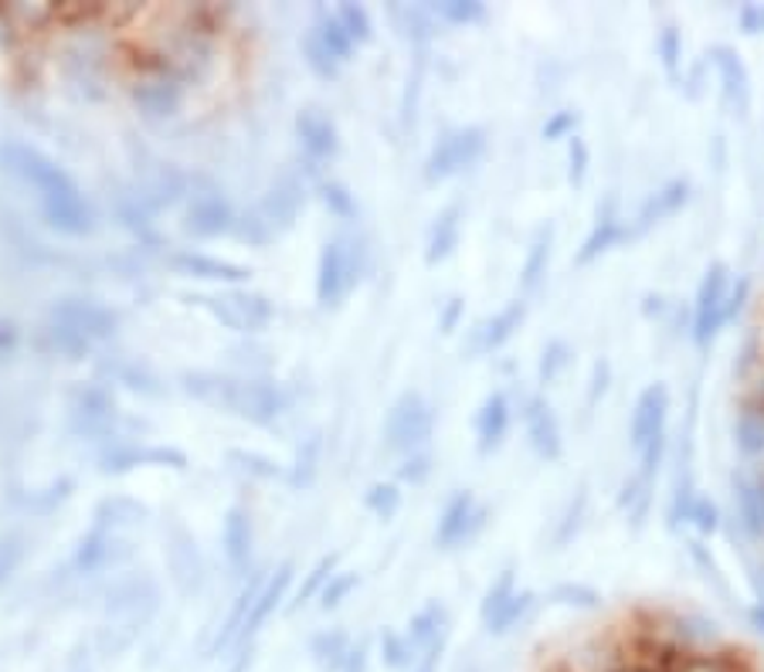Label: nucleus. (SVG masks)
I'll list each match as a JSON object with an SVG mask.
<instances>
[{
    "label": "nucleus",
    "instance_id": "nucleus-31",
    "mask_svg": "<svg viewBox=\"0 0 764 672\" xmlns=\"http://www.w3.org/2000/svg\"><path fill=\"white\" fill-rule=\"evenodd\" d=\"M357 588V574H333L330 578V584L320 591V601H323V608L330 612V608H337V605H343V597L351 594Z\"/></svg>",
    "mask_w": 764,
    "mask_h": 672
},
{
    "label": "nucleus",
    "instance_id": "nucleus-38",
    "mask_svg": "<svg viewBox=\"0 0 764 672\" xmlns=\"http://www.w3.org/2000/svg\"><path fill=\"white\" fill-rule=\"evenodd\" d=\"M738 21H741V27H744L748 34H764V4H748V8H741Z\"/></svg>",
    "mask_w": 764,
    "mask_h": 672
},
{
    "label": "nucleus",
    "instance_id": "nucleus-34",
    "mask_svg": "<svg viewBox=\"0 0 764 672\" xmlns=\"http://www.w3.org/2000/svg\"><path fill=\"white\" fill-rule=\"evenodd\" d=\"M581 516H584V492H578V503L571 500V506H568V513H565V520H561V526H558V534H554V544H568L574 534H578V526H581Z\"/></svg>",
    "mask_w": 764,
    "mask_h": 672
},
{
    "label": "nucleus",
    "instance_id": "nucleus-21",
    "mask_svg": "<svg viewBox=\"0 0 764 672\" xmlns=\"http://www.w3.org/2000/svg\"><path fill=\"white\" fill-rule=\"evenodd\" d=\"M550 241H554V231L544 228L537 235V241L531 244V252H527V262H524V272H520V286H524V293H534L544 275H547V262H550Z\"/></svg>",
    "mask_w": 764,
    "mask_h": 672
},
{
    "label": "nucleus",
    "instance_id": "nucleus-22",
    "mask_svg": "<svg viewBox=\"0 0 764 672\" xmlns=\"http://www.w3.org/2000/svg\"><path fill=\"white\" fill-rule=\"evenodd\" d=\"M442 622H445V612H442L438 605H429V608H422L419 615H414L411 625H408V642H411V649L435 646V635H438Z\"/></svg>",
    "mask_w": 764,
    "mask_h": 672
},
{
    "label": "nucleus",
    "instance_id": "nucleus-27",
    "mask_svg": "<svg viewBox=\"0 0 764 672\" xmlns=\"http://www.w3.org/2000/svg\"><path fill=\"white\" fill-rule=\"evenodd\" d=\"M571 364V350H568V343H561V340H554V343H547L544 346V357H540V377L544 380H558L561 377V371Z\"/></svg>",
    "mask_w": 764,
    "mask_h": 672
},
{
    "label": "nucleus",
    "instance_id": "nucleus-11",
    "mask_svg": "<svg viewBox=\"0 0 764 672\" xmlns=\"http://www.w3.org/2000/svg\"><path fill=\"white\" fill-rule=\"evenodd\" d=\"M686 201H689V184H686V181H670V184H663L659 191H652V194L646 197V204L639 207V215L629 221L632 241H636L639 235H646L652 225L673 218Z\"/></svg>",
    "mask_w": 764,
    "mask_h": 672
},
{
    "label": "nucleus",
    "instance_id": "nucleus-42",
    "mask_svg": "<svg viewBox=\"0 0 764 672\" xmlns=\"http://www.w3.org/2000/svg\"><path fill=\"white\" fill-rule=\"evenodd\" d=\"M456 316H459V299H453V306H448V312H445V323H442V330L448 333L453 330V323H456Z\"/></svg>",
    "mask_w": 764,
    "mask_h": 672
},
{
    "label": "nucleus",
    "instance_id": "nucleus-10",
    "mask_svg": "<svg viewBox=\"0 0 764 672\" xmlns=\"http://www.w3.org/2000/svg\"><path fill=\"white\" fill-rule=\"evenodd\" d=\"M625 241H632L629 221L615 215V197H608V210H605V215H598L595 228L588 231V238L581 241V249H578L574 262H578V265H592L598 255L618 249V244H625Z\"/></svg>",
    "mask_w": 764,
    "mask_h": 672
},
{
    "label": "nucleus",
    "instance_id": "nucleus-33",
    "mask_svg": "<svg viewBox=\"0 0 764 672\" xmlns=\"http://www.w3.org/2000/svg\"><path fill=\"white\" fill-rule=\"evenodd\" d=\"M435 14L448 24H476L486 18V8L482 4H438Z\"/></svg>",
    "mask_w": 764,
    "mask_h": 672
},
{
    "label": "nucleus",
    "instance_id": "nucleus-25",
    "mask_svg": "<svg viewBox=\"0 0 764 672\" xmlns=\"http://www.w3.org/2000/svg\"><path fill=\"white\" fill-rule=\"evenodd\" d=\"M333 14H337V21L343 24V31H346V34H351V38H354V45H361V42H370V34H374V21H370V14H367L364 8H357V4H343V8H337Z\"/></svg>",
    "mask_w": 764,
    "mask_h": 672
},
{
    "label": "nucleus",
    "instance_id": "nucleus-8",
    "mask_svg": "<svg viewBox=\"0 0 764 672\" xmlns=\"http://www.w3.org/2000/svg\"><path fill=\"white\" fill-rule=\"evenodd\" d=\"M524 424H527V438L534 445V452L540 458H547V463H554V458H561L565 452V442H561V424H558V414H554V408L544 401V398H527L524 405Z\"/></svg>",
    "mask_w": 764,
    "mask_h": 672
},
{
    "label": "nucleus",
    "instance_id": "nucleus-18",
    "mask_svg": "<svg viewBox=\"0 0 764 672\" xmlns=\"http://www.w3.org/2000/svg\"><path fill=\"white\" fill-rule=\"evenodd\" d=\"M228 221H231V210H228V204L221 201V194H201V197L191 204V210H187V228H191L194 235H204V238L225 231Z\"/></svg>",
    "mask_w": 764,
    "mask_h": 672
},
{
    "label": "nucleus",
    "instance_id": "nucleus-19",
    "mask_svg": "<svg viewBox=\"0 0 764 672\" xmlns=\"http://www.w3.org/2000/svg\"><path fill=\"white\" fill-rule=\"evenodd\" d=\"M221 540H225L228 563H231V568H241V563L249 560V550H252V516L241 510V506H235L228 513Z\"/></svg>",
    "mask_w": 764,
    "mask_h": 672
},
{
    "label": "nucleus",
    "instance_id": "nucleus-39",
    "mask_svg": "<svg viewBox=\"0 0 764 672\" xmlns=\"http://www.w3.org/2000/svg\"><path fill=\"white\" fill-rule=\"evenodd\" d=\"M18 560H21L18 540H0V584L8 581V574H11V568H14Z\"/></svg>",
    "mask_w": 764,
    "mask_h": 672
},
{
    "label": "nucleus",
    "instance_id": "nucleus-16",
    "mask_svg": "<svg viewBox=\"0 0 764 672\" xmlns=\"http://www.w3.org/2000/svg\"><path fill=\"white\" fill-rule=\"evenodd\" d=\"M296 129H299V139H303V150L312 157V160H327L337 153V126L317 113V110H306L299 119H296Z\"/></svg>",
    "mask_w": 764,
    "mask_h": 672
},
{
    "label": "nucleus",
    "instance_id": "nucleus-37",
    "mask_svg": "<svg viewBox=\"0 0 764 672\" xmlns=\"http://www.w3.org/2000/svg\"><path fill=\"white\" fill-rule=\"evenodd\" d=\"M554 597H571L568 605H595V601H598V594L592 588H584V584H565V588H558V594H554Z\"/></svg>",
    "mask_w": 764,
    "mask_h": 672
},
{
    "label": "nucleus",
    "instance_id": "nucleus-5",
    "mask_svg": "<svg viewBox=\"0 0 764 672\" xmlns=\"http://www.w3.org/2000/svg\"><path fill=\"white\" fill-rule=\"evenodd\" d=\"M435 424V411L422 395H404L385 421V438L391 448H419Z\"/></svg>",
    "mask_w": 764,
    "mask_h": 672
},
{
    "label": "nucleus",
    "instance_id": "nucleus-28",
    "mask_svg": "<svg viewBox=\"0 0 764 672\" xmlns=\"http://www.w3.org/2000/svg\"><path fill=\"white\" fill-rule=\"evenodd\" d=\"M380 656H385V662L391 665V669H404L411 659H414V649H411V642H408V635L401 639V635H385V639H380Z\"/></svg>",
    "mask_w": 764,
    "mask_h": 672
},
{
    "label": "nucleus",
    "instance_id": "nucleus-4",
    "mask_svg": "<svg viewBox=\"0 0 764 672\" xmlns=\"http://www.w3.org/2000/svg\"><path fill=\"white\" fill-rule=\"evenodd\" d=\"M482 150H486V129H479V126H466V129L442 136L429 157V163H425L429 181H445V176L472 167L482 157Z\"/></svg>",
    "mask_w": 764,
    "mask_h": 672
},
{
    "label": "nucleus",
    "instance_id": "nucleus-15",
    "mask_svg": "<svg viewBox=\"0 0 764 672\" xmlns=\"http://www.w3.org/2000/svg\"><path fill=\"white\" fill-rule=\"evenodd\" d=\"M510 429V401L503 391L490 395L482 401V408L476 411V438H479V452H490L503 442Z\"/></svg>",
    "mask_w": 764,
    "mask_h": 672
},
{
    "label": "nucleus",
    "instance_id": "nucleus-35",
    "mask_svg": "<svg viewBox=\"0 0 764 672\" xmlns=\"http://www.w3.org/2000/svg\"><path fill=\"white\" fill-rule=\"evenodd\" d=\"M578 129V113L565 110V113H554L544 126V139H571Z\"/></svg>",
    "mask_w": 764,
    "mask_h": 672
},
{
    "label": "nucleus",
    "instance_id": "nucleus-41",
    "mask_svg": "<svg viewBox=\"0 0 764 672\" xmlns=\"http://www.w3.org/2000/svg\"><path fill=\"white\" fill-rule=\"evenodd\" d=\"M340 672H367V652L364 649H354L351 659H346V665Z\"/></svg>",
    "mask_w": 764,
    "mask_h": 672
},
{
    "label": "nucleus",
    "instance_id": "nucleus-30",
    "mask_svg": "<svg viewBox=\"0 0 764 672\" xmlns=\"http://www.w3.org/2000/svg\"><path fill=\"white\" fill-rule=\"evenodd\" d=\"M655 52H659V58H663V65L670 68V72H676V65H680V58H683L680 31H676V27H663V34L655 38Z\"/></svg>",
    "mask_w": 764,
    "mask_h": 672
},
{
    "label": "nucleus",
    "instance_id": "nucleus-26",
    "mask_svg": "<svg viewBox=\"0 0 764 672\" xmlns=\"http://www.w3.org/2000/svg\"><path fill=\"white\" fill-rule=\"evenodd\" d=\"M367 510H374L380 520H391L395 513H398V506H401V492L395 489V486H370V492H367Z\"/></svg>",
    "mask_w": 764,
    "mask_h": 672
},
{
    "label": "nucleus",
    "instance_id": "nucleus-40",
    "mask_svg": "<svg viewBox=\"0 0 764 672\" xmlns=\"http://www.w3.org/2000/svg\"><path fill=\"white\" fill-rule=\"evenodd\" d=\"M425 476H429V458L425 455H414V458H408V463L401 466V479L422 482Z\"/></svg>",
    "mask_w": 764,
    "mask_h": 672
},
{
    "label": "nucleus",
    "instance_id": "nucleus-9",
    "mask_svg": "<svg viewBox=\"0 0 764 672\" xmlns=\"http://www.w3.org/2000/svg\"><path fill=\"white\" fill-rule=\"evenodd\" d=\"M52 320L55 323H65L72 327L76 333H82L85 340H95V337H110L113 327H116V316L99 306V303H89V299H65L52 309Z\"/></svg>",
    "mask_w": 764,
    "mask_h": 672
},
{
    "label": "nucleus",
    "instance_id": "nucleus-13",
    "mask_svg": "<svg viewBox=\"0 0 764 672\" xmlns=\"http://www.w3.org/2000/svg\"><path fill=\"white\" fill-rule=\"evenodd\" d=\"M710 58H714L717 72H720L723 95L731 99L738 110H748V102H751V79H748V68H744L741 55L734 48H727V45H717L710 52Z\"/></svg>",
    "mask_w": 764,
    "mask_h": 672
},
{
    "label": "nucleus",
    "instance_id": "nucleus-7",
    "mask_svg": "<svg viewBox=\"0 0 764 672\" xmlns=\"http://www.w3.org/2000/svg\"><path fill=\"white\" fill-rule=\"evenodd\" d=\"M486 523V510L476 503L472 492H456L453 500L445 503L438 526H435V544L442 550H456L476 540V534Z\"/></svg>",
    "mask_w": 764,
    "mask_h": 672
},
{
    "label": "nucleus",
    "instance_id": "nucleus-20",
    "mask_svg": "<svg viewBox=\"0 0 764 672\" xmlns=\"http://www.w3.org/2000/svg\"><path fill=\"white\" fill-rule=\"evenodd\" d=\"M734 442L744 455L764 452V405H751L734 421Z\"/></svg>",
    "mask_w": 764,
    "mask_h": 672
},
{
    "label": "nucleus",
    "instance_id": "nucleus-6",
    "mask_svg": "<svg viewBox=\"0 0 764 672\" xmlns=\"http://www.w3.org/2000/svg\"><path fill=\"white\" fill-rule=\"evenodd\" d=\"M727 289H731V275H727L723 262H714L697 289V306H693V340L700 346H707L723 327H720V309L727 299Z\"/></svg>",
    "mask_w": 764,
    "mask_h": 672
},
{
    "label": "nucleus",
    "instance_id": "nucleus-23",
    "mask_svg": "<svg viewBox=\"0 0 764 672\" xmlns=\"http://www.w3.org/2000/svg\"><path fill=\"white\" fill-rule=\"evenodd\" d=\"M178 265H187L194 275L201 278H246V269L238 265H228V262H218V259H204V255H178Z\"/></svg>",
    "mask_w": 764,
    "mask_h": 672
},
{
    "label": "nucleus",
    "instance_id": "nucleus-29",
    "mask_svg": "<svg viewBox=\"0 0 764 672\" xmlns=\"http://www.w3.org/2000/svg\"><path fill=\"white\" fill-rule=\"evenodd\" d=\"M568 181L571 184H584V176H588V163H592V153H588L584 147V139L581 136H571L568 139Z\"/></svg>",
    "mask_w": 764,
    "mask_h": 672
},
{
    "label": "nucleus",
    "instance_id": "nucleus-36",
    "mask_svg": "<svg viewBox=\"0 0 764 672\" xmlns=\"http://www.w3.org/2000/svg\"><path fill=\"white\" fill-rule=\"evenodd\" d=\"M327 204L337 210V215H354V197H351V191L340 187V184L327 187Z\"/></svg>",
    "mask_w": 764,
    "mask_h": 672
},
{
    "label": "nucleus",
    "instance_id": "nucleus-14",
    "mask_svg": "<svg viewBox=\"0 0 764 672\" xmlns=\"http://www.w3.org/2000/svg\"><path fill=\"white\" fill-rule=\"evenodd\" d=\"M459 238H463V207L453 204L445 207L442 215L435 218L432 231H429V244H425V262L435 265V262H445L448 255H453L459 249Z\"/></svg>",
    "mask_w": 764,
    "mask_h": 672
},
{
    "label": "nucleus",
    "instance_id": "nucleus-12",
    "mask_svg": "<svg viewBox=\"0 0 764 672\" xmlns=\"http://www.w3.org/2000/svg\"><path fill=\"white\" fill-rule=\"evenodd\" d=\"M524 316H527V306L524 299H513L506 303L497 316H490L486 323H479L472 330V353H490V350H500L516 330L520 323H524Z\"/></svg>",
    "mask_w": 764,
    "mask_h": 672
},
{
    "label": "nucleus",
    "instance_id": "nucleus-3",
    "mask_svg": "<svg viewBox=\"0 0 764 672\" xmlns=\"http://www.w3.org/2000/svg\"><path fill=\"white\" fill-rule=\"evenodd\" d=\"M357 278H361L357 241H351V238L327 241L323 255H320V275H317L320 306H337L346 293L357 286Z\"/></svg>",
    "mask_w": 764,
    "mask_h": 672
},
{
    "label": "nucleus",
    "instance_id": "nucleus-32",
    "mask_svg": "<svg viewBox=\"0 0 764 672\" xmlns=\"http://www.w3.org/2000/svg\"><path fill=\"white\" fill-rule=\"evenodd\" d=\"M717 506L707 500V497H697V500H693V506H689V513H686V523H693V526H697L700 529V534H714V529H717Z\"/></svg>",
    "mask_w": 764,
    "mask_h": 672
},
{
    "label": "nucleus",
    "instance_id": "nucleus-24",
    "mask_svg": "<svg viewBox=\"0 0 764 672\" xmlns=\"http://www.w3.org/2000/svg\"><path fill=\"white\" fill-rule=\"evenodd\" d=\"M622 510L629 513V520L632 523H642L646 520V513H649V503H652V497H649V479H629L625 482V489H622Z\"/></svg>",
    "mask_w": 764,
    "mask_h": 672
},
{
    "label": "nucleus",
    "instance_id": "nucleus-1",
    "mask_svg": "<svg viewBox=\"0 0 764 672\" xmlns=\"http://www.w3.org/2000/svg\"><path fill=\"white\" fill-rule=\"evenodd\" d=\"M0 157L8 160V167L34 194H38V204H42L52 228H58L65 235L92 231L95 215H92L89 197L52 157H45L42 150H34L27 144H4L0 147Z\"/></svg>",
    "mask_w": 764,
    "mask_h": 672
},
{
    "label": "nucleus",
    "instance_id": "nucleus-43",
    "mask_svg": "<svg viewBox=\"0 0 764 672\" xmlns=\"http://www.w3.org/2000/svg\"><path fill=\"white\" fill-rule=\"evenodd\" d=\"M419 672H432V662H425V665H422Z\"/></svg>",
    "mask_w": 764,
    "mask_h": 672
},
{
    "label": "nucleus",
    "instance_id": "nucleus-2",
    "mask_svg": "<svg viewBox=\"0 0 764 672\" xmlns=\"http://www.w3.org/2000/svg\"><path fill=\"white\" fill-rule=\"evenodd\" d=\"M666 418H670V391L663 384H649L639 395L632 418H629V438L639 455L642 479H652V472L663 463L666 448Z\"/></svg>",
    "mask_w": 764,
    "mask_h": 672
},
{
    "label": "nucleus",
    "instance_id": "nucleus-17",
    "mask_svg": "<svg viewBox=\"0 0 764 672\" xmlns=\"http://www.w3.org/2000/svg\"><path fill=\"white\" fill-rule=\"evenodd\" d=\"M351 652H354L351 635L340 631V628H327L309 639V659L320 672H340L346 665V659H351Z\"/></svg>",
    "mask_w": 764,
    "mask_h": 672
}]
</instances>
